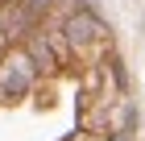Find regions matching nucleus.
Listing matches in <instances>:
<instances>
[{"label":"nucleus","instance_id":"nucleus-1","mask_svg":"<svg viewBox=\"0 0 145 141\" xmlns=\"http://www.w3.org/2000/svg\"><path fill=\"white\" fill-rule=\"evenodd\" d=\"M62 33H67L71 62L75 66H100L104 50H108V29L91 12H71L67 21H62Z\"/></svg>","mask_w":145,"mask_h":141},{"label":"nucleus","instance_id":"nucleus-2","mask_svg":"<svg viewBox=\"0 0 145 141\" xmlns=\"http://www.w3.org/2000/svg\"><path fill=\"white\" fill-rule=\"evenodd\" d=\"M33 75H37V66H33V58L25 54V46H12L8 54L0 58V100L25 96L33 87Z\"/></svg>","mask_w":145,"mask_h":141},{"label":"nucleus","instance_id":"nucleus-3","mask_svg":"<svg viewBox=\"0 0 145 141\" xmlns=\"http://www.w3.org/2000/svg\"><path fill=\"white\" fill-rule=\"evenodd\" d=\"M71 141H108V137H104V133H75Z\"/></svg>","mask_w":145,"mask_h":141},{"label":"nucleus","instance_id":"nucleus-4","mask_svg":"<svg viewBox=\"0 0 145 141\" xmlns=\"http://www.w3.org/2000/svg\"><path fill=\"white\" fill-rule=\"evenodd\" d=\"M8 50H12V42H8V37H4V33H0V58L8 54Z\"/></svg>","mask_w":145,"mask_h":141}]
</instances>
